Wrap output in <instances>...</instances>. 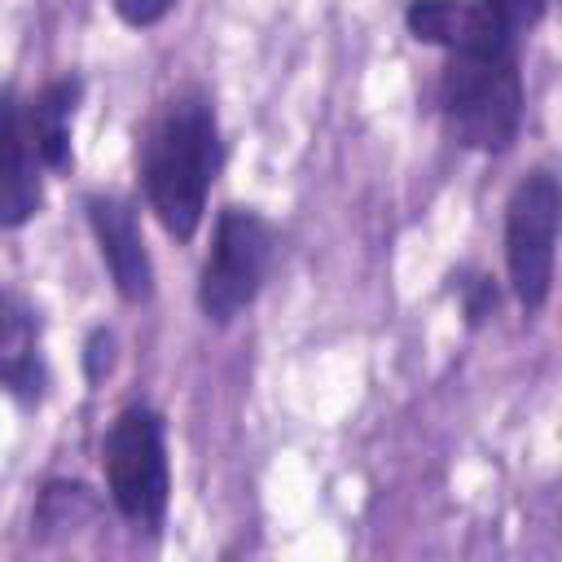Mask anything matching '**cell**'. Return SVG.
Masks as SVG:
<instances>
[{
	"label": "cell",
	"instance_id": "52a82bcc",
	"mask_svg": "<svg viewBox=\"0 0 562 562\" xmlns=\"http://www.w3.org/2000/svg\"><path fill=\"white\" fill-rule=\"evenodd\" d=\"M404 22L417 44H435L443 53L496 48L518 40V31L487 0H408Z\"/></svg>",
	"mask_w": 562,
	"mask_h": 562
},
{
	"label": "cell",
	"instance_id": "9c48e42d",
	"mask_svg": "<svg viewBox=\"0 0 562 562\" xmlns=\"http://www.w3.org/2000/svg\"><path fill=\"white\" fill-rule=\"evenodd\" d=\"M79 92H83L79 79H53L35 97H26V127H31L44 171L70 167V123L79 110Z\"/></svg>",
	"mask_w": 562,
	"mask_h": 562
},
{
	"label": "cell",
	"instance_id": "3957f363",
	"mask_svg": "<svg viewBox=\"0 0 562 562\" xmlns=\"http://www.w3.org/2000/svg\"><path fill=\"white\" fill-rule=\"evenodd\" d=\"M101 465H105V492L114 509L136 531H158L167 518V492H171L162 417L145 404L123 408L101 443Z\"/></svg>",
	"mask_w": 562,
	"mask_h": 562
},
{
	"label": "cell",
	"instance_id": "5b68a950",
	"mask_svg": "<svg viewBox=\"0 0 562 562\" xmlns=\"http://www.w3.org/2000/svg\"><path fill=\"white\" fill-rule=\"evenodd\" d=\"M558 206H562V193L549 167L527 171L505 202V268L527 316H536L553 290Z\"/></svg>",
	"mask_w": 562,
	"mask_h": 562
},
{
	"label": "cell",
	"instance_id": "277c9868",
	"mask_svg": "<svg viewBox=\"0 0 562 562\" xmlns=\"http://www.w3.org/2000/svg\"><path fill=\"white\" fill-rule=\"evenodd\" d=\"M272 268V228L263 215L246 206H224L215 220L211 250L202 259L198 277V307L206 321L228 325L241 316L255 294L263 290V277Z\"/></svg>",
	"mask_w": 562,
	"mask_h": 562
},
{
	"label": "cell",
	"instance_id": "7a4b0ae2",
	"mask_svg": "<svg viewBox=\"0 0 562 562\" xmlns=\"http://www.w3.org/2000/svg\"><path fill=\"white\" fill-rule=\"evenodd\" d=\"M439 114L461 145L483 154L509 149L522 127L518 48L496 44V48L448 53V66L439 75Z\"/></svg>",
	"mask_w": 562,
	"mask_h": 562
},
{
	"label": "cell",
	"instance_id": "6da1fadb",
	"mask_svg": "<svg viewBox=\"0 0 562 562\" xmlns=\"http://www.w3.org/2000/svg\"><path fill=\"white\" fill-rule=\"evenodd\" d=\"M220 171V123L206 92L171 97L145 132L140 180L158 224L189 241L206 215V193Z\"/></svg>",
	"mask_w": 562,
	"mask_h": 562
},
{
	"label": "cell",
	"instance_id": "8fae6325",
	"mask_svg": "<svg viewBox=\"0 0 562 562\" xmlns=\"http://www.w3.org/2000/svg\"><path fill=\"white\" fill-rule=\"evenodd\" d=\"M176 9V0H114V13L127 26H154Z\"/></svg>",
	"mask_w": 562,
	"mask_h": 562
},
{
	"label": "cell",
	"instance_id": "8992f818",
	"mask_svg": "<svg viewBox=\"0 0 562 562\" xmlns=\"http://www.w3.org/2000/svg\"><path fill=\"white\" fill-rule=\"evenodd\" d=\"M44 202V162L26 127V97L0 88V228H22Z\"/></svg>",
	"mask_w": 562,
	"mask_h": 562
},
{
	"label": "cell",
	"instance_id": "30bf717a",
	"mask_svg": "<svg viewBox=\"0 0 562 562\" xmlns=\"http://www.w3.org/2000/svg\"><path fill=\"white\" fill-rule=\"evenodd\" d=\"M40 382V364H35V329H31V312L0 290V386L9 391H26Z\"/></svg>",
	"mask_w": 562,
	"mask_h": 562
},
{
	"label": "cell",
	"instance_id": "ba28073f",
	"mask_svg": "<svg viewBox=\"0 0 562 562\" xmlns=\"http://www.w3.org/2000/svg\"><path fill=\"white\" fill-rule=\"evenodd\" d=\"M83 211H88L92 237L101 246V259H105V268L114 277V290L127 303H145L154 294V263H149L136 211L123 198H110V193H92L83 202Z\"/></svg>",
	"mask_w": 562,
	"mask_h": 562
}]
</instances>
